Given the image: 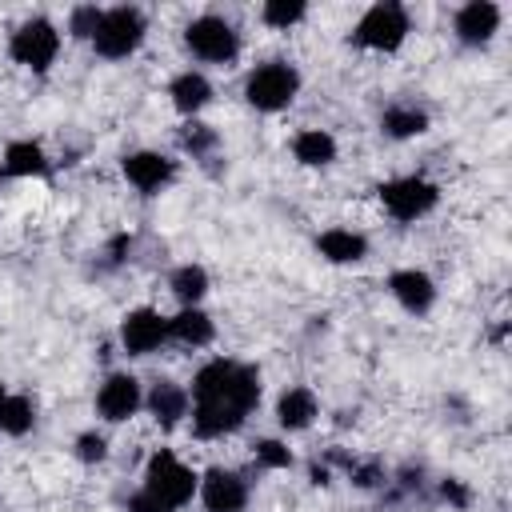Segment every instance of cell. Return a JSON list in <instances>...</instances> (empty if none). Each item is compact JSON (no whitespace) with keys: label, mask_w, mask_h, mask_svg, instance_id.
Wrapping results in <instances>:
<instances>
[{"label":"cell","mask_w":512,"mask_h":512,"mask_svg":"<svg viewBox=\"0 0 512 512\" xmlns=\"http://www.w3.org/2000/svg\"><path fill=\"white\" fill-rule=\"evenodd\" d=\"M296 92H300V72L288 60H264L244 80V100L256 112H280L296 100Z\"/></svg>","instance_id":"cell-4"},{"label":"cell","mask_w":512,"mask_h":512,"mask_svg":"<svg viewBox=\"0 0 512 512\" xmlns=\"http://www.w3.org/2000/svg\"><path fill=\"white\" fill-rule=\"evenodd\" d=\"M72 452H76L80 464H100V460L108 456V436L96 432V428H88V432H80V436L72 440Z\"/></svg>","instance_id":"cell-29"},{"label":"cell","mask_w":512,"mask_h":512,"mask_svg":"<svg viewBox=\"0 0 512 512\" xmlns=\"http://www.w3.org/2000/svg\"><path fill=\"white\" fill-rule=\"evenodd\" d=\"M204 512H244L248 508V480L232 468H208L200 476V488H196Z\"/></svg>","instance_id":"cell-12"},{"label":"cell","mask_w":512,"mask_h":512,"mask_svg":"<svg viewBox=\"0 0 512 512\" xmlns=\"http://www.w3.org/2000/svg\"><path fill=\"white\" fill-rule=\"evenodd\" d=\"M304 16H308V4L304 0H264V8H260V20L268 28H280V32L296 28Z\"/></svg>","instance_id":"cell-25"},{"label":"cell","mask_w":512,"mask_h":512,"mask_svg":"<svg viewBox=\"0 0 512 512\" xmlns=\"http://www.w3.org/2000/svg\"><path fill=\"white\" fill-rule=\"evenodd\" d=\"M128 512H168L160 500H152L144 488H136L132 496H128Z\"/></svg>","instance_id":"cell-31"},{"label":"cell","mask_w":512,"mask_h":512,"mask_svg":"<svg viewBox=\"0 0 512 512\" xmlns=\"http://www.w3.org/2000/svg\"><path fill=\"white\" fill-rule=\"evenodd\" d=\"M100 16H104V8H96V4H76V8L68 12V32H72L76 40H92L96 28H100Z\"/></svg>","instance_id":"cell-28"},{"label":"cell","mask_w":512,"mask_h":512,"mask_svg":"<svg viewBox=\"0 0 512 512\" xmlns=\"http://www.w3.org/2000/svg\"><path fill=\"white\" fill-rule=\"evenodd\" d=\"M292 156L304 168H328L336 160V136L324 128H304L292 136Z\"/></svg>","instance_id":"cell-22"},{"label":"cell","mask_w":512,"mask_h":512,"mask_svg":"<svg viewBox=\"0 0 512 512\" xmlns=\"http://www.w3.org/2000/svg\"><path fill=\"white\" fill-rule=\"evenodd\" d=\"M212 336H216V324L204 308H180L176 316H168V340L184 348H204L212 344Z\"/></svg>","instance_id":"cell-19"},{"label":"cell","mask_w":512,"mask_h":512,"mask_svg":"<svg viewBox=\"0 0 512 512\" xmlns=\"http://www.w3.org/2000/svg\"><path fill=\"white\" fill-rule=\"evenodd\" d=\"M408 32H412L408 8L396 4V0H380V4H372V8L356 20V28H352L348 40H352L356 48H368V52H396V48L408 40Z\"/></svg>","instance_id":"cell-3"},{"label":"cell","mask_w":512,"mask_h":512,"mask_svg":"<svg viewBox=\"0 0 512 512\" xmlns=\"http://www.w3.org/2000/svg\"><path fill=\"white\" fill-rule=\"evenodd\" d=\"M452 28H456V40H460V44L484 48V44L500 32V4H492V0H468V4L456 12Z\"/></svg>","instance_id":"cell-14"},{"label":"cell","mask_w":512,"mask_h":512,"mask_svg":"<svg viewBox=\"0 0 512 512\" xmlns=\"http://www.w3.org/2000/svg\"><path fill=\"white\" fill-rule=\"evenodd\" d=\"M316 416H320V400H316L312 388L292 384V388L280 392V400H276V424L284 432H304V428L316 424Z\"/></svg>","instance_id":"cell-15"},{"label":"cell","mask_w":512,"mask_h":512,"mask_svg":"<svg viewBox=\"0 0 512 512\" xmlns=\"http://www.w3.org/2000/svg\"><path fill=\"white\" fill-rule=\"evenodd\" d=\"M376 192H380L384 212L400 224H412L440 204V188L428 176H396V180H384Z\"/></svg>","instance_id":"cell-7"},{"label":"cell","mask_w":512,"mask_h":512,"mask_svg":"<svg viewBox=\"0 0 512 512\" xmlns=\"http://www.w3.org/2000/svg\"><path fill=\"white\" fill-rule=\"evenodd\" d=\"M428 124H432V116H428L424 108H416V104H392V108H384V116H380V132H384L388 140L424 136Z\"/></svg>","instance_id":"cell-21"},{"label":"cell","mask_w":512,"mask_h":512,"mask_svg":"<svg viewBox=\"0 0 512 512\" xmlns=\"http://www.w3.org/2000/svg\"><path fill=\"white\" fill-rule=\"evenodd\" d=\"M140 488H144L152 500H160L168 512H176V508H184V504L196 496L200 476H196L172 448H156V452L148 456V464H144Z\"/></svg>","instance_id":"cell-2"},{"label":"cell","mask_w":512,"mask_h":512,"mask_svg":"<svg viewBox=\"0 0 512 512\" xmlns=\"http://www.w3.org/2000/svg\"><path fill=\"white\" fill-rule=\"evenodd\" d=\"M168 288L180 300V308H200V300L208 296V272L200 264H180V268H172Z\"/></svg>","instance_id":"cell-24"},{"label":"cell","mask_w":512,"mask_h":512,"mask_svg":"<svg viewBox=\"0 0 512 512\" xmlns=\"http://www.w3.org/2000/svg\"><path fill=\"white\" fill-rule=\"evenodd\" d=\"M164 340H168V316H160L148 304L124 312V320H120V344H124L128 356H152Z\"/></svg>","instance_id":"cell-11"},{"label":"cell","mask_w":512,"mask_h":512,"mask_svg":"<svg viewBox=\"0 0 512 512\" xmlns=\"http://www.w3.org/2000/svg\"><path fill=\"white\" fill-rule=\"evenodd\" d=\"M0 176H4V172H0Z\"/></svg>","instance_id":"cell-33"},{"label":"cell","mask_w":512,"mask_h":512,"mask_svg":"<svg viewBox=\"0 0 512 512\" xmlns=\"http://www.w3.org/2000/svg\"><path fill=\"white\" fill-rule=\"evenodd\" d=\"M316 252L328 264H360L368 256V236L352 232V228H324L316 236Z\"/></svg>","instance_id":"cell-17"},{"label":"cell","mask_w":512,"mask_h":512,"mask_svg":"<svg viewBox=\"0 0 512 512\" xmlns=\"http://www.w3.org/2000/svg\"><path fill=\"white\" fill-rule=\"evenodd\" d=\"M48 168H52V160L36 140H12L0 160L4 176H48Z\"/></svg>","instance_id":"cell-20"},{"label":"cell","mask_w":512,"mask_h":512,"mask_svg":"<svg viewBox=\"0 0 512 512\" xmlns=\"http://www.w3.org/2000/svg\"><path fill=\"white\" fill-rule=\"evenodd\" d=\"M184 48L204 64H232L240 56V32L224 16L204 12L184 28Z\"/></svg>","instance_id":"cell-6"},{"label":"cell","mask_w":512,"mask_h":512,"mask_svg":"<svg viewBox=\"0 0 512 512\" xmlns=\"http://www.w3.org/2000/svg\"><path fill=\"white\" fill-rule=\"evenodd\" d=\"M388 292H392V300H396L404 312H412V316H424V312H432V304H436V280H432L424 268H396V272L388 276Z\"/></svg>","instance_id":"cell-13"},{"label":"cell","mask_w":512,"mask_h":512,"mask_svg":"<svg viewBox=\"0 0 512 512\" xmlns=\"http://www.w3.org/2000/svg\"><path fill=\"white\" fill-rule=\"evenodd\" d=\"M188 400H192V432L200 440L232 436L260 404V372L244 360L216 356L196 368Z\"/></svg>","instance_id":"cell-1"},{"label":"cell","mask_w":512,"mask_h":512,"mask_svg":"<svg viewBox=\"0 0 512 512\" xmlns=\"http://www.w3.org/2000/svg\"><path fill=\"white\" fill-rule=\"evenodd\" d=\"M36 424V408L24 392H12L8 384H0V432L4 436H28Z\"/></svg>","instance_id":"cell-23"},{"label":"cell","mask_w":512,"mask_h":512,"mask_svg":"<svg viewBox=\"0 0 512 512\" xmlns=\"http://www.w3.org/2000/svg\"><path fill=\"white\" fill-rule=\"evenodd\" d=\"M216 144H220V136H216V128H212V124L188 120V124H184V132H180V148H184V152H192V160H212Z\"/></svg>","instance_id":"cell-26"},{"label":"cell","mask_w":512,"mask_h":512,"mask_svg":"<svg viewBox=\"0 0 512 512\" xmlns=\"http://www.w3.org/2000/svg\"><path fill=\"white\" fill-rule=\"evenodd\" d=\"M144 408L156 416L160 428H176L188 412H192V400H188V388L176 384V380H156L152 392L144 396Z\"/></svg>","instance_id":"cell-16"},{"label":"cell","mask_w":512,"mask_h":512,"mask_svg":"<svg viewBox=\"0 0 512 512\" xmlns=\"http://www.w3.org/2000/svg\"><path fill=\"white\" fill-rule=\"evenodd\" d=\"M440 496H444L452 508H460V512L472 504V492H468L464 480H456V476H444V480H440Z\"/></svg>","instance_id":"cell-30"},{"label":"cell","mask_w":512,"mask_h":512,"mask_svg":"<svg viewBox=\"0 0 512 512\" xmlns=\"http://www.w3.org/2000/svg\"><path fill=\"white\" fill-rule=\"evenodd\" d=\"M168 96H172V108H176L180 116L196 120V112L208 108V100H212V80H208L204 72L188 68V72H180V76L168 84Z\"/></svg>","instance_id":"cell-18"},{"label":"cell","mask_w":512,"mask_h":512,"mask_svg":"<svg viewBox=\"0 0 512 512\" xmlns=\"http://www.w3.org/2000/svg\"><path fill=\"white\" fill-rule=\"evenodd\" d=\"M312 484H332V472H328V464H312Z\"/></svg>","instance_id":"cell-32"},{"label":"cell","mask_w":512,"mask_h":512,"mask_svg":"<svg viewBox=\"0 0 512 512\" xmlns=\"http://www.w3.org/2000/svg\"><path fill=\"white\" fill-rule=\"evenodd\" d=\"M120 172H124V180L136 192L156 196V192H164L176 180V160L164 156V152H156V148H140V152H128L120 160Z\"/></svg>","instance_id":"cell-10"},{"label":"cell","mask_w":512,"mask_h":512,"mask_svg":"<svg viewBox=\"0 0 512 512\" xmlns=\"http://www.w3.org/2000/svg\"><path fill=\"white\" fill-rule=\"evenodd\" d=\"M140 408H144V392H140V380L132 372H108L100 380V388H96V412H100V420L124 424Z\"/></svg>","instance_id":"cell-9"},{"label":"cell","mask_w":512,"mask_h":512,"mask_svg":"<svg viewBox=\"0 0 512 512\" xmlns=\"http://www.w3.org/2000/svg\"><path fill=\"white\" fill-rule=\"evenodd\" d=\"M252 460L260 464V468H292V448L284 444V440H276V436H264V440H256V448H252Z\"/></svg>","instance_id":"cell-27"},{"label":"cell","mask_w":512,"mask_h":512,"mask_svg":"<svg viewBox=\"0 0 512 512\" xmlns=\"http://www.w3.org/2000/svg\"><path fill=\"white\" fill-rule=\"evenodd\" d=\"M56 52H60V28H56L48 16L24 20V24L12 32V40H8V56H12L20 68H28V72H48L52 60H56Z\"/></svg>","instance_id":"cell-8"},{"label":"cell","mask_w":512,"mask_h":512,"mask_svg":"<svg viewBox=\"0 0 512 512\" xmlns=\"http://www.w3.org/2000/svg\"><path fill=\"white\" fill-rule=\"evenodd\" d=\"M144 32H148L144 12L132 8V4H116V8H104L100 28L92 36V48L104 60H124V56H132L144 44Z\"/></svg>","instance_id":"cell-5"}]
</instances>
